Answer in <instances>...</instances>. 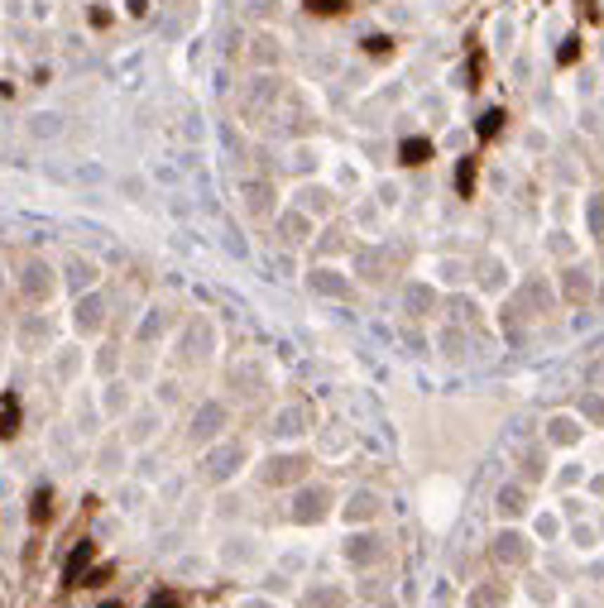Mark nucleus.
<instances>
[{
    "label": "nucleus",
    "mask_w": 604,
    "mask_h": 608,
    "mask_svg": "<svg viewBox=\"0 0 604 608\" xmlns=\"http://www.w3.org/2000/svg\"><path fill=\"white\" fill-rule=\"evenodd\" d=\"M427 154H432V144H427V139H408V144H403V163H422Z\"/></svg>",
    "instance_id": "obj_1"
},
{
    "label": "nucleus",
    "mask_w": 604,
    "mask_h": 608,
    "mask_svg": "<svg viewBox=\"0 0 604 608\" xmlns=\"http://www.w3.org/2000/svg\"><path fill=\"white\" fill-rule=\"evenodd\" d=\"M149 608H178V599H159V604H149Z\"/></svg>",
    "instance_id": "obj_7"
},
{
    "label": "nucleus",
    "mask_w": 604,
    "mask_h": 608,
    "mask_svg": "<svg viewBox=\"0 0 604 608\" xmlns=\"http://www.w3.org/2000/svg\"><path fill=\"white\" fill-rule=\"evenodd\" d=\"M86 555H91V546H77V551H72V560H67V580H77V575H82Z\"/></svg>",
    "instance_id": "obj_2"
},
{
    "label": "nucleus",
    "mask_w": 604,
    "mask_h": 608,
    "mask_svg": "<svg viewBox=\"0 0 604 608\" xmlns=\"http://www.w3.org/2000/svg\"><path fill=\"white\" fill-rule=\"evenodd\" d=\"M307 5H312V10H317V15H336V10H341V5H346V0H307Z\"/></svg>",
    "instance_id": "obj_5"
},
{
    "label": "nucleus",
    "mask_w": 604,
    "mask_h": 608,
    "mask_svg": "<svg viewBox=\"0 0 604 608\" xmlns=\"http://www.w3.org/2000/svg\"><path fill=\"white\" fill-rule=\"evenodd\" d=\"M29 292H34V297H44V292H48V283H44V264L29 268Z\"/></svg>",
    "instance_id": "obj_3"
},
{
    "label": "nucleus",
    "mask_w": 604,
    "mask_h": 608,
    "mask_svg": "<svg viewBox=\"0 0 604 608\" xmlns=\"http://www.w3.org/2000/svg\"><path fill=\"white\" fill-rule=\"evenodd\" d=\"M34 522H48V489L34 494Z\"/></svg>",
    "instance_id": "obj_4"
},
{
    "label": "nucleus",
    "mask_w": 604,
    "mask_h": 608,
    "mask_svg": "<svg viewBox=\"0 0 604 608\" xmlns=\"http://www.w3.org/2000/svg\"><path fill=\"white\" fill-rule=\"evenodd\" d=\"M499 120H504V115H499V110H490V115H485V125H480V134H494Z\"/></svg>",
    "instance_id": "obj_6"
}]
</instances>
